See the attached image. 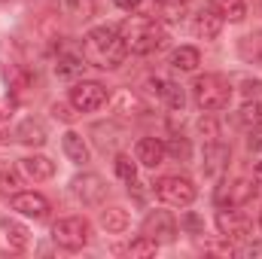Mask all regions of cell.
<instances>
[{"label": "cell", "instance_id": "44dd1931", "mask_svg": "<svg viewBox=\"0 0 262 259\" xmlns=\"http://www.w3.org/2000/svg\"><path fill=\"white\" fill-rule=\"evenodd\" d=\"M210 9H213L223 21H244V15H247L244 0H210Z\"/></svg>", "mask_w": 262, "mask_h": 259}, {"label": "cell", "instance_id": "1f68e13d", "mask_svg": "<svg viewBox=\"0 0 262 259\" xmlns=\"http://www.w3.org/2000/svg\"><path fill=\"white\" fill-rule=\"evenodd\" d=\"M198 134L204 137V143H213V140L220 137V131H216V122H213L210 116H204V119H198Z\"/></svg>", "mask_w": 262, "mask_h": 259}, {"label": "cell", "instance_id": "83f0119b", "mask_svg": "<svg viewBox=\"0 0 262 259\" xmlns=\"http://www.w3.org/2000/svg\"><path fill=\"white\" fill-rule=\"evenodd\" d=\"M183 12H186V3H171V0H159V15L156 18H165L171 25L183 21Z\"/></svg>", "mask_w": 262, "mask_h": 259}, {"label": "cell", "instance_id": "9c48e42d", "mask_svg": "<svg viewBox=\"0 0 262 259\" xmlns=\"http://www.w3.org/2000/svg\"><path fill=\"white\" fill-rule=\"evenodd\" d=\"M73 195L82 201V204H89V207H98V204H104V198L110 192V186H107V180L101 177V174H79V177H73Z\"/></svg>", "mask_w": 262, "mask_h": 259}, {"label": "cell", "instance_id": "4fadbf2b", "mask_svg": "<svg viewBox=\"0 0 262 259\" xmlns=\"http://www.w3.org/2000/svg\"><path fill=\"white\" fill-rule=\"evenodd\" d=\"M18 168H21V174L31 177V180H52V177H55V162L46 159V156H25V159L18 162Z\"/></svg>", "mask_w": 262, "mask_h": 259}, {"label": "cell", "instance_id": "4dcf8cb0", "mask_svg": "<svg viewBox=\"0 0 262 259\" xmlns=\"http://www.w3.org/2000/svg\"><path fill=\"white\" fill-rule=\"evenodd\" d=\"M113 168H116V174H119L122 180H134V177H137V165L131 162V156H125V153H119V156H116Z\"/></svg>", "mask_w": 262, "mask_h": 259}, {"label": "cell", "instance_id": "5b68a950", "mask_svg": "<svg viewBox=\"0 0 262 259\" xmlns=\"http://www.w3.org/2000/svg\"><path fill=\"white\" fill-rule=\"evenodd\" d=\"M256 192H259V186L253 177H229L216 186L213 201H216V207H244L247 201L256 198Z\"/></svg>", "mask_w": 262, "mask_h": 259}, {"label": "cell", "instance_id": "4316f807", "mask_svg": "<svg viewBox=\"0 0 262 259\" xmlns=\"http://www.w3.org/2000/svg\"><path fill=\"white\" fill-rule=\"evenodd\" d=\"M156 250H159V241H156V238H149V235H137L128 247H125V253H128V256H152Z\"/></svg>", "mask_w": 262, "mask_h": 259}, {"label": "cell", "instance_id": "e0dca14e", "mask_svg": "<svg viewBox=\"0 0 262 259\" xmlns=\"http://www.w3.org/2000/svg\"><path fill=\"white\" fill-rule=\"evenodd\" d=\"M15 140L18 143H25V146H43L46 143V128H43V122L40 119H25L18 128H15Z\"/></svg>", "mask_w": 262, "mask_h": 259}, {"label": "cell", "instance_id": "60d3db41", "mask_svg": "<svg viewBox=\"0 0 262 259\" xmlns=\"http://www.w3.org/2000/svg\"><path fill=\"white\" fill-rule=\"evenodd\" d=\"M0 3H6V0H0Z\"/></svg>", "mask_w": 262, "mask_h": 259}, {"label": "cell", "instance_id": "836d02e7", "mask_svg": "<svg viewBox=\"0 0 262 259\" xmlns=\"http://www.w3.org/2000/svg\"><path fill=\"white\" fill-rule=\"evenodd\" d=\"M52 116L61 119V122H73L76 113H73V104H52Z\"/></svg>", "mask_w": 262, "mask_h": 259}, {"label": "cell", "instance_id": "30bf717a", "mask_svg": "<svg viewBox=\"0 0 262 259\" xmlns=\"http://www.w3.org/2000/svg\"><path fill=\"white\" fill-rule=\"evenodd\" d=\"M143 235H149V238H156L159 244H168V241H174L177 238V220L168 213V210H149L146 217H143Z\"/></svg>", "mask_w": 262, "mask_h": 259}, {"label": "cell", "instance_id": "7402d4cb", "mask_svg": "<svg viewBox=\"0 0 262 259\" xmlns=\"http://www.w3.org/2000/svg\"><path fill=\"white\" fill-rule=\"evenodd\" d=\"M238 52H241L244 61H250V64H262V31L241 37V40H238Z\"/></svg>", "mask_w": 262, "mask_h": 259}, {"label": "cell", "instance_id": "f1b7e54d", "mask_svg": "<svg viewBox=\"0 0 262 259\" xmlns=\"http://www.w3.org/2000/svg\"><path fill=\"white\" fill-rule=\"evenodd\" d=\"M165 149H168L174 159H180V162H192V146H189V140L180 137V134H174V137L165 143Z\"/></svg>", "mask_w": 262, "mask_h": 259}, {"label": "cell", "instance_id": "9a60e30c", "mask_svg": "<svg viewBox=\"0 0 262 259\" xmlns=\"http://www.w3.org/2000/svg\"><path fill=\"white\" fill-rule=\"evenodd\" d=\"M0 232H3V241L9 244V250L21 253V250L31 247V232H28L21 223H15V220H0Z\"/></svg>", "mask_w": 262, "mask_h": 259}, {"label": "cell", "instance_id": "ba28073f", "mask_svg": "<svg viewBox=\"0 0 262 259\" xmlns=\"http://www.w3.org/2000/svg\"><path fill=\"white\" fill-rule=\"evenodd\" d=\"M216 229L226 241H247L253 235V223L247 213H241L238 207H220L216 210Z\"/></svg>", "mask_w": 262, "mask_h": 259}, {"label": "cell", "instance_id": "74e56055", "mask_svg": "<svg viewBox=\"0 0 262 259\" xmlns=\"http://www.w3.org/2000/svg\"><path fill=\"white\" fill-rule=\"evenodd\" d=\"M253 180H256V186L262 189V162H256V165H253Z\"/></svg>", "mask_w": 262, "mask_h": 259}, {"label": "cell", "instance_id": "ab89813d", "mask_svg": "<svg viewBox=\"0 0 262 259\" xmlns=\"http://www.w3.org/2000/svg\"><path fill=\"white\" fill-rule=\"evenodd\" d=\"M259 226H262V210H259Z\"/></svg>", "mask_w": 262, "mask_h": 259}, {"label": "cell", "instance_id": "52a82bcc", "mask_svg": "<svg viewBox=\"0 0 262 259\" xmlns=\"http://www.w3.org/2000/svg\"><path fill=\"white\" fill-rule=\"evenodd\" d=\"M107 85L95 82V79H82V82H73L70 89V104L76 113H95L107 104Z\"/></svg>", "mask_w": 262, "mask_h": 259}, {"label": "cell", "instance_id": "7a4b0ae2", "mask_svg": "<svg viewBox=\"0 0 262 259\" xmlns=\"http://www.w3.org/2000/svg\"><path fill=\"white\" fill-rule=\"evenodd\" d=\"M119 34L125 37V46H128V52H134V55L159 52L168 43V34L162 31L159 18H152V15H134V18H128L119 28Z\"/></svg>", "mask_w": 262, "mask_h": 259}, {"label": "cell", "instance_id": "8d00e7d4", "mask_svg": "<svg viewBox=\"0 0 262 259\" xmlns=\"http://www.w3.org/2000/svg\"><path fill=\"white\" fill-rule=\"evenodd\" d=\"M113 3H116L119 9H125V12H131V9H137V6H140L143 0H113Z\"/></svg>", "mask_w": 262, "mask_h": 259}, {"label": "cell", "instance_id": "8992f818", "mask_svg": "<svg viewBox=\"0 0 262 259\" xmlns=\"http://www.w3.org/2000/svg\"><path fill=\"white\" fill-rule=\"evenodd\" d=\"M92 238V226L82 217H64L52 226V241L64 250H82Z\"/></svg>", "mask_w": 262, "mask_h": 259}, {"label": "cell", "instance_id": "d4e9b609", "mask_svg": "<svg viewBox=\"0 0 262 259\" xmlns=\"http://www.w3.org/2000/svg\"><path fill=\"white\" fill-rule=\"evenodd\" d=\"M61 9L76 21H89L95 15V0H61Z\"/></svg>", "mask_w": 262, "mask_h": 259}, {"label": "cell", "instance_id": "2e32d148", "mask_svg": "<svg viewBox=\"0 0 262 259\" xmlns=\"http://www.w3.org/2000/svg\"><path fill=\"white\" fill-rule=\"evenodd\" d=\"M61 149H64V156L73 162V165H85L89 162V143L82 140V134H76V131H67L64 137H61Z\"/></svg>", "mask_w": 262, "mask_h": 259}, {"label": "cell", "instance_id": "603a6c76", "mask_svg": "<svg viewBox=\"0 0 262 259\" xmlns=\"http://www.w3.org/2000/svg\"><path fill=\"white\" fill-rule=\"evenodd\" d=\"M82 70H85V58H82V55H73V52L58 55V61H55V73H58L61 79H73V76H79Z\"/></svg>", "mask_w": 262, "mask_h": 259}, {"label": "cell", "instance_id": "ac0fdd59", "mask_svg": "<svg viewBox=\"0 0 262 259\" xmlns=\"http://www.w3.org/2000/svg\"><path fill=\"white\" fill-rule=\"evenodd\" d=\"M229 165V146H223L220 140L204 143V174H216Z\"/></svg>", "mask_w": 262, "mask_h": 259}, {"label": "cell", "instance_id": "277c9868", "mask_svg": "<svg viewBox=\"0 0 262 259\" xmlns=\"http://www.w3.org/2000/svg\"><path fill=\"white\" fill-rule=\"evenodd\" d=\"M156 198L162 204H171V207H189L195 201V183L189 177H180V174H168V177H159L156 186H152Z\"/></svg>", "mask_w": 262, "mask_h": 259}, {"label": "cell", "instance_id": "5bb4252c", "mask_svg": "<svg viewBox=\"0 0 262 259\" xmlns=\"http://www.w3.org/2000/svg\"><path fill=\"white\" fill-rule=\"evenodd\" d=\"M192 31H195L198 40H216L220 37V31H223V18L207 6V9H201L195 12V21H192Z\"/></svg>", "mask_w": 262, "mask_h": 259}, {"label": "cell", "instance_id": "d6986e66", "mask_svg": "<svg viewBox=\"0 0 262 259\" xmlns=\"http://www.w3.org/2000/svg\"><path fill=\"white\" fill-rule=\"evenodd\" d=\"M101 226L107 229V235H122L131 226L128 210L125 207H107V210H101Z\"/></svg>", "mask_w": 262, "mask_h": 259}, {"label": "cell", "instance_id": "f35d334b", "mask_svg": "<svg viewBox=\"0 0 262 259\" xmlns=\"http://www.w3.org/2000/svg\"><path fill=\"white\" fill-rule=\"evenodd\" d=\"M171 3H189V0H171Z\"/></svg>", "mask_w": 262, "mask_h": 259}, {"label": "cell", "instance_id": "d6a6232c", "mask_svg": "<svg viewBox=\"0 0 262 259\" xmlns=\"http://www.w3.org/2000/svg\"><path fill=\"white\" fill-rule=\"evenodd\" d=\"M180 226L186 229V232H192V235H204V223L198 220L195 213L189 210V213H183V220H180Z\"/></svg>", "mask_w": 262, "mask_h": 259}, {"label": "cell", "instance_id": "3957f363", "mask_svg": "<svg viewBox=\"0 0 262 259\" xmlns=\"http://www.w3.org/2000/svg\"><path fill=\"white\" fill-rule=\"evenodd\" d=\"M192 98L204 113H216L223 107H229V98H232V85L226 76L220 73H204L198 76L195 85H192Z\"/></svg>", "mask_w": 262, "mask_h": 259}, {"label": "cell", "instance_id": "f546056e", "mask_svg": "<svg viewBox=\"0 0 262 259\" xmlns=\"http://www.w3.org/2000/svg\"><path fill=\"white\" fill-rule=\"evenodd\" d=\"M174 113H183V107H186V95H183V89L177 85V82H168L165 85V98H162Z\"/></svg>", "mask_w": 262, "mask_h": 259}, {"label": "cell", "instance_id": "e575fe53", "mask_svg": "<svg viewBox=\"0 0 262 259\" xmlns=\"http://www.w3.org/2000/svg\"><path fill=\"white\" fill-rule=\"evenodd\" d=\"M165 85H168V79H159V76H149V79H146V89H149L156 98H165Z\"/></svg>", "mask_w": 262, "mask_h": 259}, {"label": "cell", "instance_id": "cb8c5ba5", "mask_svg": "<svg viewBox=\"0 0 262 259\" xmlns=\"http://www.w3.org/2000/svg\"><path fill=\"white\" fill-rule=\"evenodd\" d=\"M18 186H21L18 168H15L9 159H0V189H3V192H18Z\"/></svg>", "mask_w": 262, "mask_h": 259}, {"label": "cell", "instance_id": "8fae6325", "mask_svg": "<svg viewBox=\"0 0 262 259\" xmlns=\"http://www.w3.org/2000/svg\"><path fill=\"white\" fill-rule=\"evenodd\" d=\"M9 204H12L15 213H21L28 220H46L49 210H52L49 201H46V195H40V192H15Z\"/></svg>", "mask_w": 262, "mask_h": 259}, {"label": "cell", "instance_id": "484cf974", "mask_svg": "<svg viewBox=\"0 0 262 259\" xmlns=\"http://www.w3.org/2000/svg\"><path fill=\"white\" fill-rule=\"evenodd\" d=\"M238 119H241V125H253V128L262 125V98H247Z\"/></svg>", "mask_w": 262, "mask_h": 259}, {"label": "cell", "instance_id": "d590c367", "mask_svg": "<svg viewBox=\"0 0 262 259\" xmlns=\"http://www.w3.org/2000/svg\"><path fill=\"white\" fill-rule=\"evenodd\" d=\"M244 98H262V79H247L244 82Z\"/></svg>", "mask_w": 262, "mask_h": 259}, {"label": "cell", "instance_id": "7c38bea8", "mask_svg": "<svg viewBox=\"0 0 262 259\" xmlns=\"http://www.w3.org/2000/svg\"><path fill=\"white\" fill-rule=\"evenodd\" d=\"M165 156H168V149H165V143H162L159 137H140L137 146H134V159H137L143 168H159V165H165Z\"/></svg>", "mask_w": 262, "mask_h": 259}, {"label": "cell", "instance_id": "ffe728a7", "mask_svg": "<svg viewBox=\"0 0 262 259\" xmlns=\"http://www.w3.org/2000/svg\"><path fill=\"white\" fill-rule=\"evenodd\" d=\"M198 64H201V52L195 46H180V49L171 52V67L180 70V73H192Z\"/></svg>", "mask_w": 262, "mask_h": 259}, {"label": "cell", "instance_id": "6da1fadb", "mask_svg": "<svg viewBox=\"0 0 262 259\" xmlns=\"http://www.w3.org/2000/svg\"><path fill=\"white\" fill-rule=\"evenodd\" d=\"M125 55H128V46H125V37L119 34V28L101 25V28H92L82 37V58H85V64L101 67V70H116L125 61Z\"/></svg>", "mask_w": 262, "mask_h": 259}]
</instances>
